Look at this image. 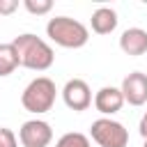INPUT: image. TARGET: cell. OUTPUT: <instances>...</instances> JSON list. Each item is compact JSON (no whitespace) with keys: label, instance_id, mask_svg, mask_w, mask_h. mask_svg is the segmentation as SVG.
<instances>
[{"label":"cell","instance_id":"obj_1","mask_svg":"<svg viewBox=\"0 0 147 147\" xmlns=\"http://www.w3.org/2000/svg\"><path fill=\"white\" fill-rule=\"evenodd\" d=\"M14 48L18 53V60H21V67L25 69H32V71H46L53 60H55V53L53 48L37 34H30V32H23L18 34L14 41Z\"/></svg>","mask_w":147,"mask_h":147},{"label":"cell","instance_id":"obj_2","mask_svg":"<svg viewBox=\"0 0 147 147\" xmlns=\"http://www.w3.org/2000/svg\"><path fill=\"white\" fill-rule=\"evenodd\" d=\"M46 34L51 37V41H55L62 48H80L87 44L90 39V30L71 18V16H55L46 23Z\"/></svg>","mask_w":147,"mask_h":147},{"label":"cell","instance_id":"obj_3","mask_svg":"<svg viewBox=\"0 0 147 147\" xmlns=\"http://www.w3.org/2000/svg\"><path fill=\"white\" fill-rule=\"evenodd\" d=\"M55 83L48 78V76H37L34 80H30L21 94V103L28 113H34V115H41V113H48L55 103Z\"/></svg>","mask_w":147,"mask_h":147},{"label":"cell","instance_id":"obj_4","mask_svg":"<svg viewBox=\"0 0 147 147\" xmlns=\"http://www.w3.org/2000/svg\"><path fill=\"white\" fill-rule=\"evenodd\" d=\"M90 136L99 147H126L129 145V131L124 124L110 119V117H99L90 126Z\"/></svg>","mask_w":147,"mask_h":147},{"label":"cell","instance_id":"obj_5","mask_svg":"<svg viewBox=\"0 0 147 147\" xmlns=\"http://www.w3.org/2000/svg\"><path fill=\"white\" fill-rule=\"evenodd\" d=\"M18 140L23 147H48L53 140V129L44 119H28L18 129Z\"/></svg>","mask_w":147,"mask_h":147},{"label":"cell","instance_id":"obj_6","mask_svg":"<svg viewBox=\"0 0 147 147\" xmlns=\"http://www.w3.org/2000/svg\"><path fill=\"white\" fill-rule=\"evenodd\" d=\"M62 99H64L67 108L80 113V110L90 108V103H92V90H90V85L83 78H71L62 87Z\"/></svg>","mask_w":147,"mask_h":147},{"label":"cell","instance_id":"obj_7","mask_svg":"<svg viewBox=\"0 0 147 147\" xmlns=\"http://www.w3.org/2000/svg\"><path fill=\"white\" fill-rule=\"evenodd\" d=\"M122 94L124 101H129L131 106H142L147 103V74L142 71H131L124 80H122Z\"/></svg>","mask_w":147,"mask_h":147},{"label":"cell","instance_id":"obj_8","mask_svg":"<svg viewBox=\"0 0 147 147\" xmlns=\"http://www.w3.org/2000/svg\"><path fill=\"white\" fill-rule=\"evenodd\" d=\"M122 106H124V94L119 87L106 85L94 94V108L101 115H115V113H119Z\"/></svg>","mask_w":147,"mask_h":147},{"label":"cell","instance_id":"obj_9","mask_svg":"<svg viewBox=\"0 0 147 147\" xmlns=\"http://www.w3.org/2000/svg\"><path fill=\"white\" fill-rule=\"evenodd\" d=\"M119 48L126 53V55H142L147 53V30L142 28H129L122 32L119 37Z\"/></svg>","mask_w":147,"mask_h":147},{"label":"cell","instance_id":"obj_10","mask_svg":"<svg viewBox=\"0 0 147 147\" xmlns=\"http://www.w3.org/2000/svg\"><path fill=\"white\" fill-rule=\"evenodd\" d=\"M92 30L96 34H110L115 28H117V11L113 7H99L92 11Z\"/></svg>","mask_w":147,"mask_h":147},{"label":"cell","instance_id":"obj_11","mask_svg":"<svg viewBox=\"0 0 147 147\" xmlns=\"http://www.w3.org/2000/svg\"><path fill=\"white\" fill-rule=\"evenodd\" d=\"M16 67H21V60L14 44H0V78L14 74Z\"/></svg>","mask_w":147,"mask_h":147},{"label":"cell","instance_id":"obj_12","mask_svg":"<svg viewBox=\"0 0 147 147\" xmlns=\"http://www.w3.org/2000/svg\"><path fill=\"white\" fill-rule=\"evenodd\" d=\"M55 147H90V138H87L85 133L69 131V133H64V136L55 142Z\"/></svg>","mask_w":147,"mask_h":147},{"label":"cell","instance_id":"obj_13","mask_svg":"<svg viewBox=\"0 0 147 147\" xmlns=\"http://www.w3.org/2000/svg\"><path fill=\"white\" fill-rule=\"evenodd\" d=\"M23 7L30 11V14H48L53 9V2L51 0H23Z\"/></svg>","mask_w":147,"mask_h":147},{"label":"cell","instance_id":"obj_14","mask_svg":"<svg viewBox=\"0 0 147 147\" xmlns=\"http://www.w3.org/2000/svg\"><path fill=\"white\" fill-rule=\"evenodd\" d=\"M0 147H16V136L7 126H0Z\"/></svg>","mask_w":147,"mask_h":147},{"label":"cell","instance_id":"obj_15","mask_svg":"<svg viewBox=\"0 0 147 147\" xmlns=\"http://www.w3.org/2000/svg\"><path fill=\"white\" fill-rule=\"evenodd\" d=\"M18 9V0H0V14H11Z\"/></svg>","mask_w":147,"mask_h":147},{"label":"cell","instance_id":"obj_16","mask_svg":"<svg viewBox=\"0 0 147 147\" xmlns=\"http://www.w3.org/2000/svg\"><path fill=\"white\" fill-rule=\"evenodd\" d=\"M138 129H140V136H142V138H147V110H145V115H142V119H140V126H138Z\"/></svg>","mask_w":147,"mask_h":147},{"label":"cell","instance_id":"obj_17","mask_svg":"<svg viewBox=\"0 0 147 147\" xmlns=\"http://www.w3.org/2000/svg\"><path fill=\"white\" fill-rule=\"evenodd\" d=\"M142 147H147V138H145V145H142Z\"/></svg>","mask_w":147,"mask_h":147}]
</instances>
